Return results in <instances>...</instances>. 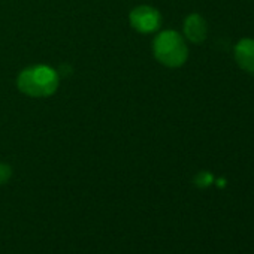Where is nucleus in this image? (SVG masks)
<instances>
[{
  "label": "nucleus",
  "instance_id": "obj_1",
  "mask_svg": "<svg viewBox=\"0 0 254 254\" xmlns=\"http://www.w3.org/2000/svg\"><path fill=\"white\" fill-rule=\"evenodd\" d=\"M59 72L47 64L29 66L17 76L18 90L29 97H50L59 90Z\"/></svg>",
  "mask_w": 254,
  "mask_h": 254
},
{
  "label": "nucleus",
  "instance_id": "obj_2",
  "mask_svg": "<svg viewBox=\"0 0 254 254\" xmlns=\"http://www.w3.org/2000/svg\"><path fill=\"white\" fill-rule=\"evenodd\" d=\"M156 60L171 69L181 67L189 59V47L184 36L175 30H163L153 41Z\"/></svg>",
  "mask_w": 254,
  "mask_h": 254
},
{
  "label": "nucleus",
  "instance_id": "obj_3",
  "mask_svg": "<svg viewBox=\"0 0 254 254\" xmlns=\"http://www.w3.org/2000/svg\"><path fill=\"white\" fill-rule=\"evenodd\" d=\"M129 23L130 26L142 33V35H150L156 33L160 26H162V15L159 9L150 5H139L133 8L129 14Z\"/></svg>",
  "mask_w": 254,
  "mask_h": 254
},
{
  "label": "nucleus",
  "instance_id": "obj_4",
  "mask_svg": "<svg viewBox=\"0 0 254 254\" xmlns=\"http://www.w3.org/2000/svg\"><path fill=\"white\" fill-rule=\"evenodd\" d=\"M183 36L191 44H202L208 36V24L199 14H190L183 24Z\"/></svg>",
  "mask_w": 254,
  "mask_h": 254
},
{
  "label": "nucleus",
  "instance_id": "obj_5",
  "mask_svg": "<svg viewBox=\"0 0 254 254\" xmlns=\"http://www.w3.org/2000/svg\"><path fill=\"white\" fill-rule=\"evenodd\" d=\"M233 56L238 66L244 72L254 75V39L253 38H242L235 45Z\"/></svg>",
  "mask_w": 254,
  "mask_h": 254
},
{
  "label": "nucleus",
  "instance_id": "obj_6",
  "mask_svg": "<svg viewBox=\"0 0 254 254\" xmlns=\"http://www.w3.org/2000/svg\"><path fill=\"white\" fill-rule=\"evenodd\" d=\"M12 178V168L8 163L0 162V186H5Z\"/></svg>",
  "mask_w": 254,
  "mask_h": 254
},
{
  "label": "nucleus",
  "instance_id": "obj_7",
  "mask_svg": "<svg viewBox=\"0 0 254 254\" xmlns=\"http://www.w3.org/2000/svg\"><path fill=\"white\" fill-rule=\"evenodd\" d=\"M196 184L199 187H208L211 183H212V175L209 172H200L197 177H196Z\"/></svg>",
  "mask_w": 254,
  "mask_h": 254
}]
</instances>
